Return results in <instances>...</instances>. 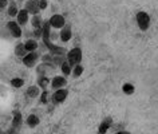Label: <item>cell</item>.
<instances>
[{
	"label": "cell",
	"instance_id": "obj_1",
	"mask_svg": "<svg viewBox=\"0 0 158 134\" xmlns=\"http://www.w3.org/2000/svg\"><path fill=\"white\" fill-rule=\"evenodd\" d=\"M82 58H83V52H82V48H79V47H74V48H71L69 52L66 54V61L69 62L71 66L81 65Z\"/></svg>",
	"mask_w": 158,
	"mask_h": 134
},
{
	"label": "cell",
	"instance_id": "obj_2",
	"mask_svg": "<svg viewBox=\"0 0 158 134\" xmlns=\"http://www.w3.org/2000/svg\"><path fill=\"white\" fill-rule=\"evenodd\" d=\"M135 20H137V24H138V27H139L141 31H146L149 28V26H150V16H149L148 12H145V11H139V12H137Z\"/></svg>",
	"mask_w": 158,
	"mask_h": 134
},
{
	"label": "cell",
	"instance_id": "obj_3",
	"mask_svg": "<svg viewBox=\"0 0 158 134\" xmlns=\"http://www.w3.org/2000/svg\"><path fill=\"white\" fill-rule=\"evenodd\" d=\"M48 22H50V24L52 28H59V30H62L63 27L66 26V19L63 15H59V14H55L52 15L50 19H48Z\"/></svg>",
	"mask_w": 158,
	"mask_h": 134
},
{
	"label": "cell",
	"instance_id": "obj_4",
	"mask_svg": "<svg viewBox=\"0 0 158 134\" xmlns=\"http://www.w3.org/2000/svg\"><path fill=\"white\" fill-rule=\"evenodd\" d=\"M7 30L10 31V34L12 35L14 38H20L22 36V26L19 24L18 22L11 20L7 23Z\"/></svg>",
	"mask_w": 158,
	"mask_h": 134
},
{
	"label": "cell",
	"instance_id": "obj_5",
	"mask_svg": "<svg viewBox=\"0 0 158 134\" xmlns=\"http://www.w3.org/2000/svg\"><path fill=\"white\" fill-rule=\"evenodd\" d=\"M38 61H39V54L36 51V52H28L24 58H23L22 62H23V65L27 66V67H34L38 63Z\"/></svg>",
	"mask_w": 158,
	"mask_h": 134
},
{
	"label": "cell",
	"instance_id": "obj_6",
	"mask_svg": "<svg viewBox=\"0 0 158 134\" xmlns=\"http://www.w3.org/2000/svg\"><path fill=\"white\" fill-rule=\"evenodd\" d=\"M24 8L28 11L30 15H32V16H35V15H39V12L42 11L40 7H39V2H36V0H27Z\"/></svg>",
	"mask_w": 158,
	"mask_h": 134
},
{
	"label": "cell",
	"instance_id": "obj_7",
	"mask_svg": "<svg viewBox=\"0 0 158 134\" xmlns=\"http://www.w3.org/2000/svg\"><path fill=\"white\" fill-rule=\"evenodd\" d=\"M67 85V79L64 77H60V75H56L51 79V87L54 90H60V89H64V86Z\"/></svg>",
	"mask_w": 158,
	"mask_h": 134
},
{
	"label": "cell",
	"instance_id": "obj_8",
	"mask_svg": "<svg viewBox=\"0 0 158 134\" xmlns=\"http://www.w3.org/2000/svg\"><path fill=\"white\" fill-rule=\"evenodd\" d=\"M59 38H60L62 42H69L71 40V38H73V30H71V27L69 24H66L63 28L60 30V34H59Z\"/></svg>",
	"mask_w": 158,
	"mask_h": 134
},
{
	"label": "cell",
	"instance_id": "obj_9",
	"mask_svg": "<svg viewBox=\"0 0 158 134\" xmlns=\"http://www.w3.org/2000/svg\"><path fill=\"white\" fill-rule=\"evenodd\" d=\"M30 20V12L27 11L26 8H23L19 11V14H18V16H16V22L19 23L20 26H26L27 23H28Z\"/></svg>",
	"mask_w": 158,
	"mask_h": 134
},
{
	"label": "cell",
	"instance_id": "obj_10",
	"mask_svg": "<svg viewBox=\"0 0 158 134\" xmlns=\"http://www.w3.org/2000/svg\"><path fill=\"white\" fill-rule=\"evenodd\" d=\"M67 95H69V91H67L66 89H60V90H55L54 95H52V99L55 103H60V102H63L67 98Z\"/></svg>",
	"mask_w": 158,
	"mask_h": 134
},
{
	"label": "cell",
	"instance_id": "obj_11",
	"mask_svg": "<svg viewBox=\"0 0 158 134\" xmlns=\"http://www.w3.org/2000/svg\"><path fill=\"white\" fill-rule=\"evenodd\" d=\"M24 46H26V50L28 51V52H36L38 40H35V39H28V40L24 42Z\"/></svg>",
	"mask_w": 158,
	"mask_h": 134
},
{
	"label": "cell",
	"instance_id": "obj_12",
	"mask_svg": "<svg viewBox=\"0 0 158 134\" xmlns=\"http://www.w3.org/2000/svg\"><path fill=\"white\" fill-rule=\"evenodd\" d=\"M27 54H28V51L26 50L24 43H18V44L15 46V55H18V57H20V58H24Z\"/></svg>",
	"mask_w": 158,
	"mask_h": 134
},
{
	"label": "cell",
	"instance_id": "obj_13",
	"mask_svg": "<svg viewBox=\"0 0 158 134\" xmlns=\"http://www.w3.org/2000/svg\"><path fill=\"white\" fill-rule=\"evenodd\" d=\"M26 94H27V95H28L30 98H36V97L40 95V87H39L38 85H36V86H30V87L27 89Z\"/></svg>",
	"mask_w": 158,
	"mask_h": 134
},
{
	"label": "cell",
	"instance_id": "obj_14",
	"mask_svg": "<svg viewBox=\"0 0 158 134\" xmlns=\"http://www.w3.org/2000/svg\"><path fill=\"white\" fill-rule=\"evenodd\" d=\"M48 85H51V79L48 77H47V75H39V78H38V86H39V87L43 89V90H46Z\"/></svg>",
	"mask_w": 158,
	"mask_h": 134
},
{
	"label": "cell",
	"instance_id": "obj_15",
	"mask_svg": "<svg viewBox=\"0 0 158 134\" xmlns=\"http://www.w3.org/2000/svg\"><path fill=\"white\" fill-rule=\"evenodd\" d=\"M60 70H62V73H63V75L64 77H69L73 74V70H74V66H71L69 62H63V65L60 66Z\"/></svg>",
	"mask_w": 158,
	"mask_h": 134
},
{
	"label": "cell",
	"instance_id": "obj_16",
	"mask_svg": "<svg viewBox=\"0 0 158 134\" xmlns=\"http://www.w3.org/2000/svg\"><path fill=\"white\" fill-rule=\"evenodd\" d=\"M43 23L44 20L42 19V16H39V15H35L31 19V24H32L34 28H43Z\"/></svg>",
	"mask_w": 158,
	"mask_h": 134
},
{
	"label": "cell",
	"instance_id": "obj_17",
	"mask_svg": "<svg viewBox=\"0 0 158 134\" xmlns=\"http://www.w3.org/2000/svg\"><path fill=\"white\" fill-rule=\"evenodd\" d=\"M19 11H20V10L18 8L16 3H15V2L10 3V6H8V10H7V12H8V15H10L11 18H15V16H18Z\"/></svg>",
	"mask_w": 158,
	"mask_h": 134
},
{
	"label": "cell",
	"instance_id": "obj_18",
	"mask_svg": "<svg viewBox=\"0 0 158 134\" xmlns=\"http://www.w3.org/2000/svg\"><path fill=\"white\" fill-rule=\"evenodd\" d=\"M111 124H113V121L110 119V118L105 119V121L101 124V126H99V134H105L106 132H107V129L110 128V126H111Z\"/></svg>",
	"mask_w": 158,
	"mask_h": 134
},
{
	"label": "cell",
	"instance_id": "obj_19",
	"mask_svg": "<svg viewBox=\"0 0 158 134\" xmlns=\"http://www.w3.org/2000/svg\"><path fill=\"white\" fill-rule=\"evenodd\" d=\"M39 124V118L35 115V114H31V115H28V118H27V125L30 126V128H35Z\"/></svg>",
	"mask_w": 158,
	"mask_h": 134
},
{
	"label": "cell",
	"instance_id": "obj_20",
	"mask_svg": "<svg viewBox=\"0 0 158 134\" xmlns=\"http://www.w3.org/2000/svg\"><path fill=\"white\" fill-rule=\"evenodd\" d=\"M134 90H135V87H134L131 83H125L123 86H122V91H123L125 94H127V95H131V94L134 93Z\"/></svg>",
	"mask_w": 158,
	"mask_h": 134
},
{
	"label": "cell",
	"instance_id": "obj_21",
	"mask_svg": "<svg viewBox=\"0 0 158 134\" xmlns=\"http://www.w3.org/2000/svg\"><path fill=\"white\" fill-rule=\"evenodd\" d=\"M83 66L82 65H77V66H74V70H73V75L75 78H78V77H81L82 74H83Z\"/></svg>",
	"mask_w": 158,
	"mask_h": 134
},
{
	"label": "cell",
	"instance_id": "obj_22",
	"mask_svg": "<svg viewBox=\"0 0 158 134\" xmlns=\"http://www.w3.org/2000/svg\"><path fill=\"white\" fill-rule=\"evenodd\" d=\"M11 85H12L14 87L19 89V87H22V86L24 85V81H23L22 78H14V79L11 81Z\"/></svg>",
	"mask_w": 158,
	"mask_h": 134
},
{
	"label": "cell",
	"instance_id": "obj_23",
	"mask_svg": "<svg viewBox=\"0 0 158 134\" xmlns=\"http://www.w3.org/2000/svg\"><path fill=\"white\" fill-rule=\"evenodd\" d=\"M47 102H48V91H46V90H43L42 94H40V103L46 105Z\"/></svg>",
	"mask_w": 158,
	"mask_h": 134
},
{
	"label": "cell",
	"instance_id": "obj_24",
	"mask_svg": "<svg viewBox=\"0 0 158 134\" xmlns=\"http://www.w3.org/2000/svg\"><path fill=\"white\" fill-rule=\"evenodd\" d=\"M34 36L36 38V40L38 39H43V28H34Z\"/></svg>",
	"mask_w": 158,
	"mask_h": 134
},
{
	"label": "cell",
	"instance_id": "obj_25",
	"mask_svg": "<svg viewBox=\"0 0 158 134\" xmlns=\"http://www.w3.org/2000/svg\"><path fill=\"white\" fill-rule=\"evenodd\" d=\"M39 7H40V10H46L47 7H48V2L47 0H39Z\"/></svg>",
	"mask_w": 158,
	"mask_h": 134
},
{
	"label": "cell",
	"instance_id": "obj_26",
	"mask_svg": "<svg viewBox=\"0 0 158 134\" xmlns=\"http://www.w3.org/2000/svg\"><path fill=\"white\" fill-rule=\"evenodd\" d=\"M8 0H0V7H2V8H4V7H7V8H8Z\"/></svg>",
	"mask_w": 158,
	"mask_h": 134
},
{
	"label": "cell",
	"instance_id": "obj_27",
	"mask_svg": "<svg viewBox=\"0 0 158 134\" xmlns=\"http://www.w3.org/2000/svg\"><path fill=\"white\" fill-rule=\"evenodd\" d=\"M117 134H130L129 132H118Z\"/></svg>",
	"mask_w": 158,
	"mask_h": 134
}]
</instances>
